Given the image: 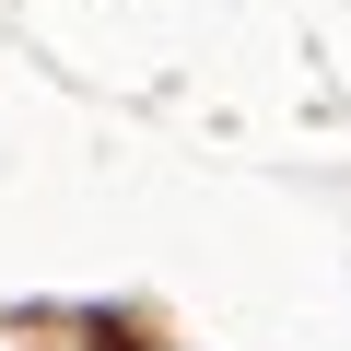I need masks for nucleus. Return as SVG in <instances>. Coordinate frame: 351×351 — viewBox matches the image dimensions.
Returning <instances> with one entry per match:
<instances>
[{"label":"nucleus","mask_w":351,"mask_h":351,"mask_svg":"<svg viewBox=\"0 0 351 351\" xmlns=\"http://www.w3.org/2000/svg\"><path fill=\"white\" fill-rule=\"evenodd\" d=\"M82 339L94 351H141V328H117V316H82Z\"/></svg>","instance_id":"nucleus-1"}]
</instances>
